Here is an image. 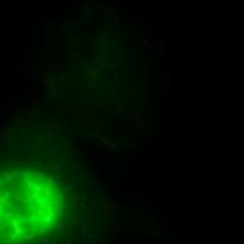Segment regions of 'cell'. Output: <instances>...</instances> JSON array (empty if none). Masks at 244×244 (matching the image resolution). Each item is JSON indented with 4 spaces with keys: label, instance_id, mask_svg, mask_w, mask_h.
<instances>
[{
    "label": "cell",
    "instance_id": "cell-1",
    "mask_svg": "<svg viewBox=\"0 0 244 244\" xmlns=\"http://www.w3.org/2000/svg\"><path fill=\"white\" fill-rule=\"evenodd\" d=\"M69 198L46 173L30 167L0 171V244H32L59 227Z\"/></svg>",
    "mask_w": 244,
    "mask_h": 244
}]
</instances>
